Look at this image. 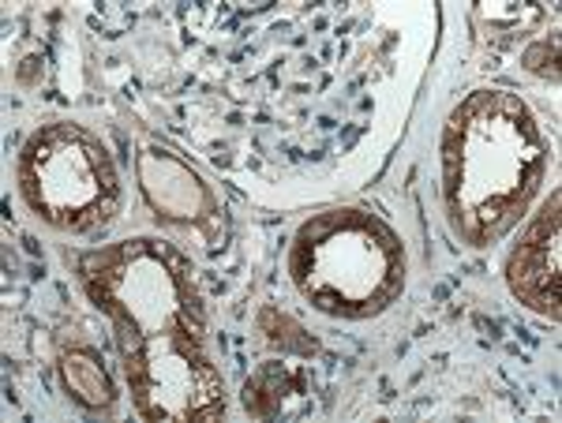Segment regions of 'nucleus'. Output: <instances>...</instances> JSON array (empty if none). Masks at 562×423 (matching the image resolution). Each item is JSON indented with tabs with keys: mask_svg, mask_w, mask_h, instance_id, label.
<instances>
[{
	"mask_svg": "<svg viewBox=\"0 0 562 423\" xmlns=\"http://www.w3.org/2000/svg\"><path fill=\"white\" fill-rule=\"evenodd\" d=\"M447 206L473 244L503 237L543 176V142L529 110L510 94H476L454 113L442 139Z\"/></svg>",
	"mask_w": 562,
	"mask_h": 423,
	"instance_id": "f257e3e1",
	"label": "nucleus"
},
{
	"mask_svg": "<svg viewBox=\"0 0 562 423\" xmlns=\"http://www.w3.org/2000/svg\"><path fill=\"white\" fill-rule=\"evenodd\" d=\"M341 270H349L341 315L360 319L394 300V293L402 289L405 259L383 221L360 210H334L301 229L293 248V277L307 300L319 304Z\"/></svg>",
	"mask_w": 562,
	"mask_h": 423,
	"instance_id": "f03ea898",
	"label": "nucleus"
},
{
	"mask_svg": "<svg viewBox=\"0 0 562 423\" xmlns=\"http://www.w3.org/2000/svg\"><path fill=\"white\" fill-rule=\"evenodd\" d=\"M510 289L529 308L559 315V192L529 225L510 259Z\"/></svg>",
	"mask_w": 562,
	"mask_h": 423,
	"instance_id": "20e7f679",
	"label": "nucleus"
},
{
	"mask_svg": "<svg viewBox=\"0 0 562 423\" xmlns=\"http://www.w3.org/2000/svg\"><path fill=\"white\" fill-rule=\"evenodd\" d=\"M60 367H65V382L76 401L90 404V409L113 404V382H109L98 353H90V348H71Z\"/></svg>",
	"mask_w": 562,
	"mask_h": 423,
	"instance_id": "423d86ee",
	"label": "nucleus"
},
{
	"mask_svg": "<svg viewBox=\"0 0 562 423\" xmlns=\"http://www.w3.org/2000/svg\"><path fill=\"white\" fill-rule=\"evenodd\" d=\"M20 192L31 210L71 232L105 225L121 203V184L105 147L76 124L45 128L26 142Z\"/></svg>",
	"mask_w": 562,
	"mask_h": 423,
	"instance_id": "7ed1b4c3",
	"label": "nucleus"
},
{
	"mask_svg": "<svg viewBox=\"0 0 562 423\" xmlns=\"http://www.w3.org/2000/svg\"><path fill=\"white\" fill-rule=\"evenodd\" d=\"M143 187H147L154 210H161L166 218H184L192 221L199 214L211 210L206 187L195 173H188L177 158L169 155H150L143 158Z\"/></svg>",
	"mask_w": 562,
	"mask_h": 423,
	"instance_id": "39448f33",
	"label": "nucleus"
}]
</instances>
